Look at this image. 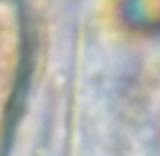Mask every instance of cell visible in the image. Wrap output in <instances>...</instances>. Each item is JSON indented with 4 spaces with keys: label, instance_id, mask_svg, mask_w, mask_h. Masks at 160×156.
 Returning a JSON list of instances; mask_svg holds the SVG:
<instances>
[{
    "label": "cell",
    "instance_id": "cell-1",
    "mask_svg": "<svg viewBox=\"0 0 160 156\" xmlns=\"http://www.w3.org/2000/svg\"><path fill=\"white\" fill-rule=\"evenodd\" d=\"M24 37L12 12L0 10V148L6 136L8 120L14 112V102L22 75Z\"/></svg>",
    "mask_w": 160,
    "mask_h": 156
}]
</instances>
